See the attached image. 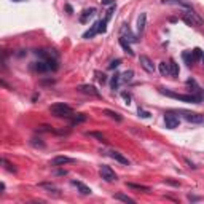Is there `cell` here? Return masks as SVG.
I'll return each instance as SVG.
<instances>
[{
    "mask_svg": "<svg viewBox=\"0 0 204 204\" xmlns=\"http://www.w3.org/2000/svg\"><path fill=\"white\" fill-rule=\"evenodd\" d=\"M13 2H22V0H13Z\"/></svg>",
    "mask_w": 204,
    "mask_h": 204,
    "instance_id": "46",
    "label": "cell"
},
{
    "mask_svg": "<svg viewBox=\"0 0 204 204\" xmlns=\"http://www.w3.org/2000/svg\"><path fill=\"white\" fill-rule=\"evenodd\" d=\"M99 175L102 179H104L105 182H115L116 180V174L115 171L110 168V166H100V169H99Z\"/></svg>",
    "mask_w": 204,
    "mask_h": 204,
    "instance_id": "5",
    "label": "cell"
},
{
    "mask_svg": "<svg viewBox=\"0 0 204 204\" xmlns=\"http://www.w3.org/2000/svg\"><path fill=\"white\" fill-rule=\"evenodd\" d=\"M129 188H133V190H141V191H150V188L148 187H145V185H136V183H126Z\"/></svg>",
    "mask_w": 204,
    "mask_h": 204,
    "instance_id": "26",
    "label": "cell"
},
{
    "mask_svg": "<svg viewBox=\"0 0 204 204\" xmlns=\"http://www.w3.org/2000/svg\"><path fill=\"white\" fill-rule=\"evenodd\" d=\"M66 10H67L69 13H72V6H70V5H66Z\"/></svg>",
    "mask_w": 204,
    "mask_h": 204,
    "instance_id": "44",
    "label": "cell"
},
{
    "mask_svg": "<svg viewBox=\"0 0 204 204\" xmlns=\"http://www.w3.org/2000/svg\"><path fill=\"white\" fill-rule=\"evenodd\" d=\"M56 174H58V175H66V174H67V171H58Z\"/></svg>",
    "mask_w": 204,
    "mask_h": 204,
    "instance_id": "43",
    "label": "cell"
},
{
    "mask_svg": "<svg viewBox=\"0 0 204 204\" xmlns=\"http://www.w3.org/2000/svg\"><path fill=\"white\" fill-rule=\"evenodd\" d=\"M139 62H141V66L148 72V73H153L155 72V64L152 62V59L145 56V54H141V58H139Z\"/></svg>",
    "mask_w": 204,
    "mask_h": 204,
    "instance_id": "7",
    "label": "cell"
},
{
    "mask_svg": "<svg viewBox=\"0 0 204 204\" xmlns=\"http://www.w3.org/2000/svg\"><path fill=\"white\" fill-rule=\"evenodd\" d=\"M37 131H39V133H53V129H51V126L42 124V126H39V128H37Z\"/></svg>",
    "mask_w": 204,
    "mask_h": 204,
    "instance_id": "34",
    "label": "cell"
},
{
    "mask_svg": "<svg viewBox=\"0 0 204 204\" xmlns=\"http://www.w3.org/2000/svg\"><path fill=\"white\" fill-rule=\"evenodd\" d=\"M185 163L188 164V168H193V169H196V166H194V164H193V163H191L190 160H185Z\"/></svg>",
    "mask_w": 204,
    "mask_h": 204,
    "instance_id": "40",
    "label": "cell"
},
{
    "mask_svg": "<svg viewBox=\"0 0 204 204\" xmlns=\"http://www.w3.org/2000/svg\"><path fill=\"white\" fill-rule=\"evenodd\" d=\"M120 64H121V59H113L112 62L108 64V69H110V70H115V69L120 66Z\"/></svg>",
    "mask_w": 204,
    "mask_h": 204,
    "instance_id": "36",
    "label": "cell"
},
{
    "mask_svg": "<svg viewBox=\"0 0 204 204\" xmlns=\"http://www.w3.org/2000/svg\"><path fill=\"white\" fill-rule=\"evenodd\" d=\"M35 69H37V72H40V73H43V72H48L50 70V66H48V62L46 61H39V62H35Z\"/></svg>",
    "mask_w": 204,
    "mask_h": 204,
    "instance_id": "16",
    "label": "cell"
},
{
    "mask_svg": "<svg viewBox=\"0 0 204 204\" xmlns=\"http://www.w3.org/2000/svg\"><path fill=\"white\" fill-rule=\"evenodd\" d=\"M104 113H105L107 116H110V118H113L115 121H121V120H123L121 115H118L116 112H113V110H108V108H107V110H104Z\"/></svg>",
    "mask_w": 204,
    "mask_h": 204,
    "instance_id": "23",
    "label": "cell"
},
{
    "mask_svg": "<svg viewBox=\"0 0 204 204\" xmlns=\"http://www.w3.org/2000/svg\"><path fill=\"white\" fill-rule=\"evenodd\" d=\"M104 5H113V0H100Z\"/></svg>",
    "mask_w": 204,
    "mask_h": 204,
    "instance_id": "41",
    "label": "cell"
},
{
    "mask_svg": "<svg viewBox=\"0 0 204 204\" xmlns=\"http://www.w3.org/2000/svg\"><path fill=\"white\" fill-rule=\"evenodd\" d=\"M69 163H73V160L69 158V156H56V158L51 160V166H62V164H69Z\"/></svg>",
    "mask_w": 204,
    "mask_h": 204,
    "instance_id": "11",
    "label": "cell"
},
{
    "mask_svg": "<svg viewBox=\"0 0 204 204\" xmlns=\"http://www.w3.org/2000/svg\"><path fill=\"white\" fill-rule=\"evenodd\" d=\"M31 144H32V145H35V147H42V148L45 147V144L40 141V139H32V142H31Z\"/></svg>",
    "mask_w": 204,
    "mask_h": 204,
    "instance_id": "39",
    "label": "cell"
},
{
    "mask_svg": "<svg viewBox=\"0 0 204 204\" xmlns=\"http://www.w3.org/2000/svg\"><path fill=\"white\" fill-rule=\"evenodd\" d=\"M120 81H121V75H120V73H115V77H112V81H110V85H112V89H118Z\"/></svg>",
    "mask_w": 204,
    "mask_h": 204,
    "instance_id": "24",
    "label": "cell"
},
{
    "mask_svg": "<svg viewBox=\"0 0 204 204\" xmlns=\"http://www.w3.org/2000/svg\"><path fill=\"white\" fill-rule=\"evenodd\" d=\"M40 187H42V188H46V190H50V193H51V191H54V193H56V194H59V193H58L59 190H58L56 187H54V185H53V183H48V182H43V183H40Z\"/></svg>",
    "mask_w": 204,
    "mask_h": 204,
    "instance_id": "27",
    "label": "cell"
},
{
    "mask_svg": "<svg viewBox=\"0 0 204 204\" xmlns=\"http://www.w3.org/2000/svg\"><path fill=\"white\" fill-rule=\"evenodd\" d=\"M124 35H128L129 37V40L131 42H137V39L131 34V31H129V27H128V24H123L121 26V37H124Z\"/></svg>",
    "mask_w": 204,
    "mask_h": 204,
    "instance_id": "19",
    "label": "cell"
},
{
    "mask_svg": "<svg viewBox=\"0 0 204 204\" xmlns=\"http://www.w3.org/2000/svg\"><path fill=\"white\" fill-rule=\"evenodd\" d=\"M50 113L53 116H58V118H72L73 110L67 104H54L50 107Z\"/></svg>",
    "mask_w": 204,
    "mask_h": 204,
    "instance_id": "2",
    "label": "cell"
},
{
    "mask_svg": "<svg viewBox=\"0 0 204 204\" xmlns=\"http://www.w3.org/2000/svg\"><path fill=\"white\" fill-rule=\"evenodd\" d=\"M72 185H75V187L80 190L81 194H91V188L86 187L85 183H81V182H78V180H72Z\"/></svg>",
    "mask_w": 204,
    "mask_h": 204,
    "instance_id": "14",
    "label": "cell"
},
{
    "mask_svg": "<svg viewBox=\"0 0 204 204\" xmlns=\"http://www.w3.org/2000/svg\"><path fill=\"white\" fill-rule=\"evenodd\" d=\"M188 199H190V201H198L199 198H198V196H191V194H188Z\"/></svg>",
    "mask_w": 204,
    "mask_h": 204,
    "instance_id": "42",
    "label": "cell"
},
{
    "mask_svg": "<svg viewBox=\"0 0 204 204\" xmlns=\"http://www.w3.org/2000/svg\"><path fill=\"white\" fill-rule=\"evenodd\" d=\"M94 73H96V78L102 83V85H104V83L107 81V75H105V73H102V72H99V70H96Z\"/></svg>",
    "mask_w": 204,
    "mask_h": 204,
    "instance_id": "32",
    "label": "cell"
},
{
    "mask_svg": "<svg viewBox=\"0 0 204 204\" xmlns=\"http://www.w3.org/2000/svg\"><path fill=\"white\" fill-rule=\"evenodd\" d=\"M174 113H180L183 116V120H187L188 123H193V124H201L204 123V115L201 113H196V112H188V110H177V112Z\"/></svg>",
    "mask_w": 204,
    "mask_h": 204,
    "instance_id": "4",
    "label": "cell"
},
{
    "mask_svg": "<svg viewBox=\"0 0 204 204\" xmlns=\"http://www.w3.org/2000/svg\"><path fill=\"white\" fill-rule=\"evenodd\" d=\"M191 56H193V61L196 62V61L201 59V56H202V50H201V48H194V50L191 51Z\"/></svg>",
    "mask_w": 204,
    "mask_h": 204,
    "instance_id": "30",
    "label": "cell"
},
{
    "mask_svg": "<svg viewBox=\"0 0 204 204\" xmlns=\"http://www.w3.org/2000/svg\"><path fill=\"white\" fill-rule=\"evenodd\" d=\"M164 123H166V128H169V129H175V128L179 126V118L174 115V112L164 113Z\"/></svg>",
    "mask_w": 204,
    "mask_h": 204,
    "instance_id": "6",
    "label": "cell"
},
{
    "mask_svg": "<svg viewBox=\"0 0 204 204\" xmlns=\"http://www.w3.org/2000/svg\"><path fill=\"white\" fill-rule=\"evenodd\" d=\"M108 156L112 160H115V161H118V163H121V164H124V166H129V160L126 158V156H123L121 153H118V152H108Z\"/></svg>",
    "mask_w": 204,
    "mask_h": 204,
    "instance_id": "10",
    "label": "cell"
},
{
    "mask_svg": "<svg viewBox=\"0 0 204 204\" xmlns=\"http://www.w3.org/2000/svg\"><path fill=\"white\" fill-rule=\"evenodd\" d=\"M182 19H183L185 22H187L188 26H196V27L202 26V19L198 16V13L194 11L193 8H190V10H185V11H183Z\"/></svg>",
    "mask_w": 204,
    "mask_h": 204,
    "instance_id": "3",
    "label": "cell"
},
{
    "mask_svg": "<svg viewBox=\"0 0 204 204\" xmlns=\"http://www.w3.org/2000/svg\"><path fill=\"white\" fill-rule=\"evenodd\" d=\"M169 70H171V75L172 77H177L179 75V66H177V62H175L174 59L169 61Z\"/></svg>",
    "mask_w": 204,
    "mask_h": 204,
    "instance_id": "21",
    "label": "cell"
},
{
    "mask_svg": "<svg viewBox=\"0 0 204 204\" xmlns=\"http://www.w3.org/2000/svg\"><path fill=\"white\" fill-rule=\"evenodd\" d=\"M120 45H121L123 46V50L129 54V56H134V51H133V48H131V46H129V43L126 42V39H124V37H120Z\"/></svg>",
    "mask_w": 204,
    "mask_h": 204,
    "instance_id": "17",
    "label": "cell"
},
{
    "mask_svg": "<svg viewBox=\"0 0 204 204\" xmlns=\"http://www.w3.org/2000/svg\"><path fill=\"white\" fill-rule=\"evenodd\" d=\"M163 3L166 5H177V6H182L183 10H190V8H193L187 0H161Z\"/></svg>",
    "mask_w": 204,
    "mask_h": 204,
    "instance_id": "9",
    "label": "cell"
},
{
    "mask_svg": "<svg viewBox=\"0 0 204 204\" xmlns=\"http://www.w3.org/2000/svg\"><path fill=\"white\" fill-rule=\"evenodd\" d=\"M201 62H202V66H204V51H202V56H201Z\"/></svg>",
    "mask_w": 204,
    "mask_h": 204,
    "instance_id": "45",
    "label": "cell"
},
{
    "mask_svg": "<svg viewBox=\"0 0 204 204\" xmlns=\"http://www.w3.org/2000/svg\"><path fill=\"white\" fill-rule=\"evenodd\" d=\"M83 121H86V115H83V113H73L72 115V124H78V123H83Z\"/></svg>",
    "mask_w": 204,
    "mask_h": 204,
    "instance_id": "20",
    "label": "cell"
},
{
    "mask_svg": "<svg viewBox=\"0 0 204 204\" xmlns=\"http://www.w3.org/2000/svg\"><path fill=\"white\" fill-rule=\"evenodd\" d=\"M137 113H139V115H141L142 118H150V115H152L150 112H147V110H144V108H141V107H139V110H137Z\"/></svg>",
    "mask_w": 204,
    "mask_h": 204,
    "instance_id": "37",
    "label": "cell"
},
{
    "mask_svg": "<svg viewBox=\"0 0 204 204\" xmlns=\"http://www.w3.org/2000/svg\"><path fill=\"white\" fill-rule=\"evenodd\" d=\"M107 19H105V18H104V19H102V21H99V34H104L105 31H107Z\"/></svg>",
    "mask_w": 204,
    "mask_h": 204,
    "instance_id": "31",
    "label": "cell"
},
{
    "mask_svg": "<svg viewBox=\"0 0 204 204\" xmlns=\"http://www.w3.org/2000/svg\"><path fill=\"white\" fill-rule=\"evenodd\" d=\"M182 58H183V61H185V64H187V66H191V64L194 62V61H193V56H191V53H187V51H185V53L182 54Z\"/></svg>",
    "mask_w": 204,
    "mask_h": 204,
    "instance_id": "29",
    "label": "cell"
},
{
    "mask_svg": "<svg viewBox=\"0 0 204 204\" xmlns=\"http://www.w3.org/2000/svg\"><path fill=\"white\" fill-rule=\"evenodd\" d=\"M160 73H161L163 77H166V75H171L169 64H166V62H160Z\"/></svg>",
    "mask_w": 204,
    "mask_h": 204,
    "instance_id": "22",
    "label": "cell"
},
{
    "mask_svg": "<svg viewBox=\"0 0 204 204\" xmlns=\"http://www.w3.org/2000/svg\"><path fill=\"white\" fill-rule=\"evenodd\" d=\"M160 92L168 97H172V99H177V100H182V102H191V104H199L202 102V96L201 94H177V92H172L169 89H164V88H160Z\"/></svg>",
    "mask_w": 204,
    "mask_h": 204,
    "instance_id": "1",
    "label": "cell"
},
{
    "mask_svg": "<svg viewBox=\"0 0 204 204\" xmlns=\"http://www.w3.org/2000/svg\"><path fill=\"white\" fill-rule=\"evenodd\" d=\"M113 198L118 199V201H123V202H129V204H134V202H136V199L126 196V194H123V193H116V194H113Z\"/></svg>",
    "mask_w": 204,
    "mask_h": 204,
    "instance_id": "18",
    "label": "cell"
},
{
    "mask_svg": "<svg viewBox=\"0 0 204 204\" xmlns=\"http://www.w3.org/2000/svg\"><path fill=\"white\" fill-rule=\"evenodd\" d=\"M86 136H91V137H96V139H99L100 142H105V137L102 136L100 133H86Z\"/></svg>",
    "mask_w": 204,
    "mask_h": 204,
    "instance_id": "35",
    "label": "cell"
},
{
    "mask_svg": "<svg viewBox=\"0 0 204 204\" xmlns=\"http://www.w3.org/2000/svg\"><path fill=\"white\" fill-rule=\"evenodd\" d=\"M187 86H190V88H193V92H194V94H199V86L196 85V81H194L193 78H190V80H187Z\"/></svg>",
    "mask_w": 204,
    "mask_h": 204,
    "instance_id": "28",
    "label": "cell"
},
{
    "mask_svg": "<svg viewBox=\"0 0 204 204\" xmlns=\"http://www.w3.org/2000/svg\"><path fill=\"white\" fill-rule=\"evenodd\" d=\"M96 14V8H88V10H85L81 13V16H80V22H86L91 16H94Z\"/></svg>",
    "mask_w": 204,
    "mask_h": 204,
    "instance_id": "15",
    "label": "cell"
},
{
    "mask_svg": "<svg viewBox=\"0 0 204 204\" xmlns=\"http://www.w3.org/2000/svg\"><path fill=\"white\" fill-rule=\"evenodd\" d=\"M78 91H81V92H85V94H91V96H96V97H100V94H99V91L92 86V85H80L78 86Z\"/></svg>",
    "mask_w": 204,
    "mask_h": 204,
    "instance_id": "8",
    "label": "cell"
},
{
    "mask_svg": "<svg viewBox=\"0 0 204 204\" xmlns=\"http://www.w3.org/2000/svg\"><path fill=\"white\" fill-rule=\"evenodd\" d=\"M133 77H134V72H133V70H126L124 73H121V81L128 83V81L133 80Z\"/></svg>",
    "mask_w": 204,
    "mask_h": 204,
    "instance_id": "25",
    "label": "cell"
},
{
    "mask_svg": "<svg viewBox=\"0 0 204 204\" xmlns=\"http://www.w3.org/2000/svg\"><path fill=\"white\" fill-rule=\"evenodd\" d=\"M99 34V21L97 22H94L91 26V29L89 31H86L85 34H83V39H92L94 35H97Z\"/></svg>",
    "mask_w": 204,
    "mask_h": 204,
    "instance_id": "12",
    "label": "cell"
},
{
    "mask_svg": "<svg viewBox=\"0 0 204 204\" xmlns=\"http://www.w3.org/2000/svg\"><path fill=\"white\" fill-rule=\"evenodd\" d=\"M2 164L5 166V168L8 169V171H10V172H16V168H14V166L13 164H10V163H8L5 158H2Z\"/></svg>",
    "mask_w": 204,
    "mask_h": 204,
    "instance_id": "33",
    "label": "cell"
},
{
    "mask_svg": "<svg viewBox=\"0 0 204 204\" xmlns=\"http://www.w3.org/2000/svg\"><path fill=\"white\" fill-rule=\"evenodd\" d=\"M121 97L126 100V104H131V94H129V92L123 91V92H121Z\"/></svg>",
    "mask_w": 204,
    "mask_h": 204,
    "instance_id": "38",
    "label": "cell"
},
{
    "mask_svg": "<svg viewBox=\"0 0 204 204\" xmlns=\"http://www.w3.org/2000/svg\"><path fill=\"white\" fill-rule=\"evenodd\" d=\"M145 22H147V13H141L137 18V32L142 34L145 29Z\"/></svg>",
    "mask_w": 204,
    "mask_h": 204,
    "instance_id": "13",
    "label": "cell"
}]
</instances>
